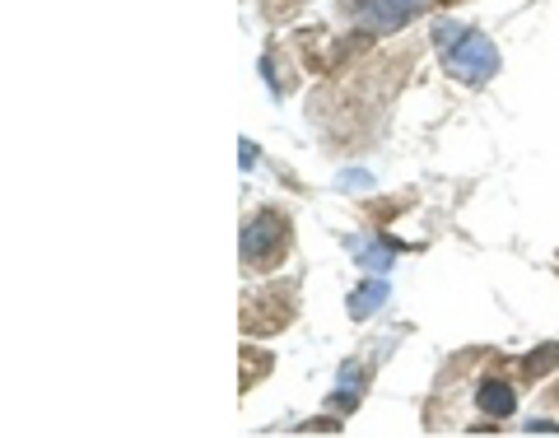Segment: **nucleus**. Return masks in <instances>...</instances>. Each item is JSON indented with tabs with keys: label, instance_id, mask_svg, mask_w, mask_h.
<instances>
[{
	"label": "nucleus",
	"instance_id": "9b49d317",
	"mask_svg": "<svg viewBox=\"0 0 559 438\" xmlns=\"http://www.w3.org/2000/svg\"><path fill=\"white\" fill-rule=\"evenodd\" d=\"M541 429H546V434H559V425H550V420H532V425H527V434H541Z\"/></svg>",
	"mask_w": 559,
	"mask_h": 438
},
{
	"label": "nucleus",
	"instance_id": "39448f33",
	"mask_svg": "<svg viewBox=\"0 0 559 438\" xmlns=\"http://www.w3.org/2000/svg\"><path fill=\"white\" fill-rule=\"evenodd\" d=\"M345 247H350V257H355L369 275H387V271H392V247H387V243H369V238H350Z\"/></svg>",
	"mask_w": 559,
	"mask_h": 438
},
{
	"label": "nucleus",
	"instance_id": "f03ea898",
	"mask_svg": "<svg viewBox=\"0 0 559 438\" xmlns=\"http://www.w3.org/2000/svg\"><path fill=\"white\" fill-rule=\"evenodd\" d=\"M429 10V0H345V14L364 24L369 33H392V28H406L410 19H420Z\"/></svg>",
	"mask_w": 559,
	"mask_h": 438
},
{
	"label": "nucleus",
	"instance_id": "f257e3e1",
	"mask_svg": "<svg viewBox=\"0 0 559 438\" xmlns=\"http://www.w3.org/2000/svg\"><path fill=\"white\" fill-rule=\"evenodd\" d=\"M438 47H443V66H448L452 80L462 84H485L494 80L499 70V52L494 42L476 28H462V24H443L438 28Z\"/></svg>",
	"mask_w": 559,
	"mask_h": 438
},
{
	"label": "nucleus",
	"instance_id": "20e7f679",
	"mask_svg": "<svg viewBox=\"0 0 559 438\" xmlns=\"http://www.w3.org/2000/svg\"><path fill=\"white\" fill-rule=\"evenodd\" d=\"M476 406L485 415H494V420H504V415H513V406H518V397H513V387L499 383V378H490V383L476 387Z\"/></svg>",
	"mask_w": 559,
	"mask_h": 438
},
{
	"label": "nucleus",
	"instance_id": "6e6552de",
	"mask_svg": "<svg viewBox=\"0 0 559 438\" xmlns=\"http://www.w3.org/2000/svg\"><path fill=\"white\" fill-rule=\"evenodd\" d=\"M550 364H559V345H541V355L527 359V369H532V373H546Z\"/></svg>",
	"mask_w": 559,
	"mask_h": 438
},
{
	"label": "nucleus",
	"instance_id": "423d86ee",
	"mask_svg": "<svg viewBox=\"0 0 559 438\" xmlns=\"http://www.w3.org/2000/svg\"><path fill=\"white\" fill-rule=\"evenodd\" d=\"M387 294H392V285H387V280L378 275L373 285H364L359 294H350V313H355V317H369L378 303H387Z\"/></svg>",
	"mask_w": 559,
	"mask_h": 438
},
{
	"label": "nucleus",
	"instance_id": "0eeeda50",
	"mask_svg": "<svg viewBox=\"0 0 559 438\" xmlns=\"http://www.w3.org/2000/svg\"><path fill=\"white\" fill-rule=\"evenodd\" d=\"M359 383H364V373L355 369V364H341V392H336V406H355L359 401Z\"/></svg>",
	"mask_w": 559,
	"mask_h": 438
},
{
	"label": "nucleus",
	"instance_id": "1a4fd4ad",
	"mask_svg": "<svg viewBox=\"0 0 559 438\" xmlns=\"http://www.w3.org/2000/svg\"><path fill=\"white\" fill-rule=\"evenodd\" d=\"M238 159H243V168H257V145H252V140H243V150H238Z\"/></svg>",
	"mask_w": 559,
	"mask_h": 438
},
{
	"label": "nucleus",
	"instance_id": "9d476101",
	"mask_svg": "<svg viewBox=\"0 0 559 438\" xmlns=\"http://www.w3.org/2000/svg\"><path fill=\"white\" fill-rule=\"evenodd\" d=\"M341 187H369V173H341Z\"/></svg>",
	"mask_w": 559,
	"mask_h": 438
},
{
	"label": "nucleus",
	"instance_id": "7ed1b4c3",
	"mask_svg": "<svg viewBox=\"0 0 559 438\" xmlns=\"http://www.w3.org/2000/svg\"><path fill=\"white\" fill-rule=\"evenodd\" d=\"M285 233H289V224L275 215V210H261V215H252L243 224V261H252V266H266L275 252H285Z\"/></svg>",
	"mask_w": 559,
	"mask_h": 438
}]
</instances>
